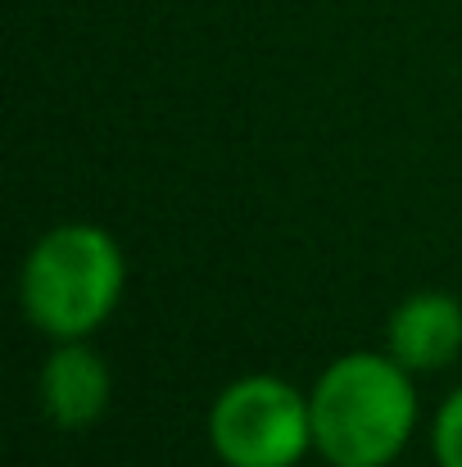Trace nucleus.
<instances>
[{"label": "nucleus", "mask_w": 462, "mask_h": 467, "mask_svg": "<svg viewBox=\"0 0 462 467\" xmlns=\"http://www.w3.org/2000/svg\"><path fill=\"white\" fill-rule=\"evenodd\" d=\"M308 418L331 467H390L417 427L408 368L390 354H344L317 377Z\"/></svg>", "instance_id": "nucleus-1"}, {"label": "nucleus", "mask_w": 462, "mask_h": 467, "mask_svg": "<svg viewBox=\"0 0 462 467\" xmlns=\"http://www.w3.org/2000/svg\"><path fill=\"white\" fill-rule=\"evenodd\" d=\"M123 254L105 227L64 223L46 232L18 273V300L32 327L55 340L91 336L123 296Z\"/></svg>", "instance_id": "nucleus-2"}, {"label": "nucleus", "mask_w": 462, "mask_h": 467, "mask_svg": "<svg viewBox=\"0 0 462 467\" xmlns=\"http://www.w3.org/2000/svg\"><path fill=\"white\" fill-rule=\"evenodd\" d=\"M209 445L227 467H295L313 445L308 400L282 377H241L213 400Z\"/></svg>", "instance_id": "nucleus-3"}, {"label": "nucleus", "mask_w": 462, "mask_h": 467, "mask_svg": "<svg viewBox=\"0 0 462 467\" xmlns=\"http://www.w3.org/2000/svg\"><path fill=\"white\" fill-rule=\"evenodd\" d=\"M462 349V305L445 291H417L385 322V354L408 372L449 368Z\"/></svg>", "instance_id": "nucleus-4"}, {"label": "nucleus", "mask_w": 462, "mask_h": 467, "mask_svg": "<svg viewBox=\"0 0 462 467\" xmlns=\"http://www.w3.org/2000/svg\"><path fill=\"white\" fill-rule=\"evenodd\" d=\"M36 395L55 427L82 431L109 409V368L91 345L59 340V349H50V358L41 363Z\"/></svg>", "instance_id": "nucleus-5"}, {"label": "nucleus", "mask_w": 462, "mask_h": 467, "mask_svg": "<svg viewBox=\"0 0 462 467\" xmlns=\"http://www.w3.org/2000/svg\"><path fill=\"white\" fill-rule=\"evenodd\" d=\"M431 450H436V463L440 467H462V386L445 400V409L436 413Z\"/></svg>", "instance_id": "nucleus-6"}]
</instances>
